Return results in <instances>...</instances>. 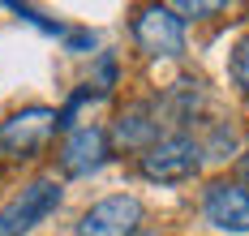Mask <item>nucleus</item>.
Instances as JSON below:
<instances>
[{"instance_id": "1", "label": "nucleus", "mask_w": 249, "mask_h": 236, "mask_svg": "<svg viewBox=\"0 0 249 236\" xmlns=\"http://www.w3.org/2000/svg\"><path fill=\"white\" fill-rule=\"evenodd\" d=\"M202 142L189 133H163L150 151L138 155V172L150 185H185L202 172Z\"/></svg>"}, {"instance_id": "2", "label": "nucleus", "mask_w": 249, "mask_h": 236, "mask_svg": "<svg viewBox=\"0 0 249 236\" xmlns=\"http://www.w3.org/2000/svg\"><path fill=\"white\" fill-rule=\"evenodd\" d=\"M129 34L150 60H172L185 52V22L172 13V4H142L129 22Z\"/></svg>"}, {"instance_id": "3", "label": "nucleus", "mask_w": 249, "mask_h": 236, "mask_svg": "<svg viewBox=\"0 0 249 236\" xmlns=\"http://www.w3.org/2000/svg\"><path fill=\"white\" fill-rule=\"evenodd\" d=\"M56 133V112L52 107H22L0 125V155L4 159H39L43 146Z\"/></svg>"}, {"instance_id": "4", "label": "nucleus", "mask_w": 249, "mask_h": 236, "mask_svg": "<svg viewBox=\"0 0 249 236\" xmlns=\"http://www.w3.org/2000/svg\"><path fill=\"white\" fill-rule=\"evenodd\" d=\"M56 206H60V181L56 176L30 181L9 206L0 210V236H26L30 228H39Z\"/></svg>"}, {"instance_id": "5", "label": "nucleus", "mask_w": 249, "mask_h": 236, "mask_svg": "<svg viewBox=\"0 0 249 236\" xmlns=\"http://www.w3.org/2000/svg\"><path fill=\"white\" fill-rule=\"evenodd\" d=\"M202 219L232 236L249 232V189L241 181H228V176L211 181L202 189Z\"/></svg>"}, {"instance_id": "6", "label": "nucleus", "mask_w": 249, "mask_h": 236, "mask_svg": "<svg viewBox=\"0 0 249 236\" xmlns=\"http://www.w3.org/2000/svg\"><path fill=\"white\" fill-rule=\"evenodd\" d=\"M142 202L133 193H112L77 219V236H133L142 228Z\"/></svg>"}, {"instance_id": "7", "label": "nucleus", "mask_w": 249, "mask_h": 236, "mask_svg": "<svg viewBox=\"0 0 249 236\" xmlns=\"http://www.w3.org/2000/svg\"><path fill=\"white\" fill-rule=\"evenodd\" d=\"M107 159H112V142H107V133L99 125L69 129L65 142H60V151H56V163H60L65 176H90V172H99Z\"/></svg>"}, {"instance_id": "8", "label": "nucleus", "mask_w": 249, "mask_h": 236, "mask_svg": "<svg viewBox=\"0 0 249 236\" xmlns=\"http://www.w3.org/2000/svg\"><path fill=\"white\" fill-rule=\"evenodd\" d=\"M159 137H163V129H159V120H155V103H150V99L124 103L121 112H116V120H112V129H107V142H112L116 151H129V155L150 151Z\"/></svg>"}, {"instance_id": "9", "label": "nucleus", "mask_w": 249, "mask_h": 236, "mask_svg": "<svg viewBox=\"0 0 249 236\" xmlns=\"http://www.w3.org/2000/svg\"><path fill=\"white\" fill-rule=\"evenodd\" d=\"M202 99H206V95H202V82H189V78L172 82L163 95H155V99H150V103H155V120H159V129L185 133L189 120H198Z\"/></svg>"}, {"instance_id": "10", "label": "nucleus", "mask_w": 249, "mask_h": 236, "mask_svg": "<svg viewBox=\"0 0 249 236\" xmlns=\"http://www.w3.org/2000/svg\"><path fill=\"white\" fill-rule=\"evenodd\" d=\"M232 82L241 86V95H249V39H241L232 52Z\"/></svg>"}, {"instance_id": "11", "label": "nucleus", "mask_w": 249, "mask_h": 236, "mask_svg": "<svg viewBox=\"0 0 249 236\" xmlns=\"http://www.w3.org/2000/svg\"><path fill=\"white\" fill-rule=\"evenodd\" d=\"M172 13L180 17V22H185V17H194V22H198V17H206V13H224V4H202V0H176V4H172Z\"/></svg>"}, {"instance_id": "12", "label": "nucleus", "mask_w": 249, "mask_h": 236, "mask_svg": "<svg viewBox=\"0 0 249 236\" xmlns=\"http://www.w3.org/2000/svg\"><path fill=\"white\" fill-rule=\"evenodd\" d=\"M95 86H99V95H107V90L116 86V60H112V56L99 60V82H95Z\"/></svg>"}, {"instance_id": "13", "label": "nucleus", "mask_w": 249, "mask_h": 236, "mask_svg": "<svg viewBox=\"0 0 249 236\" xmlns=\"http://www.w3.org/2000/svg\"><path fill=\"white\" fill-rule=\"evenodd\" d=\"M65 43H69V52H86V48H95V34L73 30V34H65Z\"/></svg>"}, {"instance_id": "14", "label": "nucleus", "mask_w": 249, "mask_h": 236, "mask_svg": "<svg viewBox=\"0 0 249 236\" xmlns=\"http://www.w3.org/2000/svg\"><path fill=\"white\" fill-rule=\"evenodd\" d=\"M241 185H245V189H249V146H245V151H241Z\"/></svg>"}]
</instances>
